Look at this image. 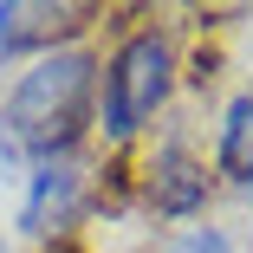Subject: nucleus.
<instances>
[{
  "label": "nucleus",
  "mask_w": 253,
  "mask_h": 253,
  "mask_svg": "<svg viewBox=\"0 0 253 253\" xmlns=\"http://www.w3.org/2000/svg\"><path fill=\"white\" fill-rule=\"evenodd\" d=\"M91 84H97V59L65 45V52L33 59L13 91H7V117H0V156H65L72 136L84 130L91 111Z\"/></svg>",
  "instance_id": "obj_1"
},
{
  "label": "nucleus",
  "mask_w": 253,
  "mask_h": 253,
  "mask_svg": "<svg viewBox=\"0 0 253 253\" xmlns=\"http://www.w3.org/2000/svg\"><path fill=\"white\" fill-rule=\"evenodd\" d=\"M169 72H175L169 39L156 26H149V33H130L117 45L111 72H104V130L111 136H136L149 117H156V104L169 97Z\"/></svg>",
  "instance_id": "obj_2"
},
{
  "label": "nucleus",
  "mask_w": 253,
  "mask_h": 253,
  "mask_svg": "<svg viewBox=\"0 0 253 253\" xmlns=\"http://www.w3.org/2000/svg\"><path fill=\"white\" fill-rule=\"evenodd\" d=\"M78 195H84L78 163H65V156L39 163V169H33V188H26V208H20V227L39 234V240H45V234H65L72 214H78Z\"/></svg>",
  "instance_id": "obj_3"
},
{
  "label": "nucleus",
  "mask_w": 253,
  "mask_h": 253,
  "mask_svg": "<svg viewBox=\"0 0 253 253\" xmlns=\"http://www.w3.org/2000/svg\"><path fill=\"white\" fill-rule=\"evenodd\" d=\"M91 20V7H45V0H7L0 7V52L20 45H52L59 33H78Z\"/></svg>",
  "instance_id": "obj_4"
},
{
  "label": "nucleus",
  "mask_w": 253,
  "mask_h": 253,
  "mask_svg": "<svg viewBox=\"0 0 253 253\" xmlns=\"http://www.w3.org/2000/svg\"><path fill=\"white\" fill-rule=\"evenodd\" d=\"M149 201H156L163 214H195L201 201H208V169H201L188 149H163V156L149 163Z\"/></svg>",
  "instance_id": "obj_5"
},
{
  "label": "nucleus",
  "mask_w": 253,
  "mask_h": 253,
  "mask_svg": "<svg viewBox=\"0 0 253 253\" xmlns=\"http://www.w3.org/2000/svg\"><path fill=\"white\" fill-rule=\"evenodd\" d=\"M214 163L227 182L253 188V97H234L227 117H221V143H214Z\"/></svg>",
  "instance_id": "obj_6"
},
{
  "label": "nucleus",
  "mask_w": 253,
  "mask_h": 253,
  "mask_svg": "<svg viewBox=\"0 0 253 253\" xmlns=\"http://www.w3.org/2000/svg\"><path fill=\"white\" fill-rule=\"evenodd\" d=\"M169 253H227V234H221V227H188Z\"/></svg>",
  "instance_id": "obj_7"
}]
</instances>
